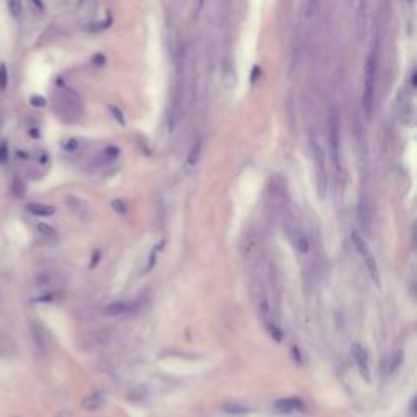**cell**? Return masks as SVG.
Listing matches in <instances>:
<instances>
[{
	"mask_svg": "<svg viewBox=\"0 0 417 417\" xmlns=\"http://www.w3.org/2000/svg\"><path fill=\"white\" fill-rule=\"evenodd\" d=\"M377 74H378V57H377V51L373 49L368 54L367 64H365V78H363V91H362V108L367 119H372L373 109H375Z\"/></svg>",
	"mask_w": 417,
	"mask_h": 417,
	"instance_id": "1",
	"label": "cell"
},
{
	"mask_svg": "<svg viewBox=\"0 0 417 417\" xmlns=\"http://www.w3.org/2000/svg\"><path fill=\"white\" fill-rule=\"evenodd\" d=\"M287 204V189L282 178L274 176L267 186V207L272 217L281 215Z\"/></svg>",
	"mask_w": 417,
	"mask_h": 417,
	"instance_id": "2",
	"label": "cell"
},
{
	"mask_svg": "<svg viewBox=\"0 0 417 417\" xmlns=\"http://www.w3.org/2000/svg\"><path fill=\"white\" fill-rule=\"evenodd\" d=\"M251 294H253L256 310H258L261 319L264 321V325L274 323L272 305H270V300H269V295H267V292H266L264 284H262L259 279H254L251 282Z\"/></svg>",
	"mask_w": 417,
	"mask_h": 417,
	"instance_id": "3",
	"label": "cell"
},
{
	"mask_svg": "<svg viewBox=\"0 0 417 417\" xmlns=\"http://www.w3.org/2000/svg\"><path fill=\"white\" fill-rule=\"evenodd\" d=\"M80 108H82L80 100L69 90H59V93L56 95V109L62 116V119L77 118L80 114Z\"/></svg>",
	"mask_w": 417,
	"mask_h": 417,
	"instance_id": "4",
	"label": "cell"
},
{
	"mask_svg": "<svg viewBox=\"0 0 417 417\" xmlns=\"http://www.w3.org/2000/svg\"><path fill=\"white\" fill-rule=\"evenodd\" d=\"M311 150H313V160L316 166V178H318V193L321 197L326 194L328 178H326V166H325V153L321 150L316 141H311Z\"/></svg>",
	"mask_w": 417,
	"mask_h": 417,
	"instance_id": "5",
	"label": "cell"
},
{
	"mask_svg": "<svg viewBox=\"0 0 417 417\" xmlns=\"http://www.w3.org/2000/svg\"><path fill=\"white\" fill-rule=\"evenodd\" d=\"M329 145H331V153H333V162L336 168H341V160H339V113L333 108L329 113Z\"/></svg>",
	"mask_w": 417,
	"mask_h": 417,
	"instance_id": "6",
	"label": "cell"
},
{
	"mask_svg": "<svg viewBox=\"0 0 417 417\" xmlns=\"http://www.w3.org/2000/svg\"><path fill=\"white\" fill-rule=\"evenodd\" d=\"M65 206L70 210V214L77 217L78 220H83V222L91 220V209L88 204H86V201L80 199L77 196H67L65 197Z\"/></svg>",
	"mask_w": 417,
	"mask_h": 417,
	"instance_id": "7",
	"label": "cell"
},
{
	"mask_svg": "<svg viewBox=\"0 0 417 417\" xmlns=\"http://www.w3.org/2000/svg\"><path fill=\"white\" fill-rule=\"evenodd\" d=\"M352 357L355 358V363L358 365V370H360V375L367 383L372 382L370 377V363H368V355L365 352V349L362 347V344L354 342L352 344Z\"/></svg>",
	"mask_w": 417,
	"mask_h": 417,
	"instance_id": "8",
	"label": "cell"
},
{
	"mask_svg": "<svg viewBox=\"0 0 417 417\" xmlns=\"http://www.w3.org/2000/svg\"><path fill=\"white\" fill-rule=\"evenodd\" d=\"M368 12H370V2L368 0H358L357 7V36L358 39H363L365 34H367V25H368Z\"/></svg>",
	"mask_w": 417,
	"mask_h": 417,
	"instance_id": "9",
	"label": "cell"
},
{
	"mask_svg": "<svg viewBox=\"0 0 417 417\" xmlns=\"http://www.w3.org/2000/svg\"><path fill=\"white\" fill-rule=\"evenodd\" d=\"M31 336H33V341L36 344V347L42 354V355H48L49 352V336H48V331L44 329L41 323L38 321H31Z\"/></svg>",
	"mask_w": 417,
	"mask_h": 417,
	"instance_id": "10",
	"label": "cell"
},
{
	"mask_svg": "<svg viewBox=\"0 0 417 417\" xmlns=\"http://www.w3.org/2000/svg\"><path fill=\"white\" fill-rule=\"evenodd\" d=\"M274 409L279 412H294L303 409V402L297 398H282L274 402Z\"/></svg>",
	"mask_w": 417,
	"mask_h": 417,
	"instance_id": "11",
	"label": "cell"
},
{
	"mask_svg": "<svg viewBox=\"0 0 417 417\" xmlns=\"http://www.w3.org/2000/svg\"><path fill=\"white\" fill-rule=\"evenodd\" d=\"M103 404H105V396L98 391L85 396L82 401V407L85 411H98L100 407H103Z\"/></svg>",
	"mask_w": 417,
	"mask_h": 417,
	"instance_id": "12",
	"label": "cell"
},
{
	"mask_svg": "<svg viewBox=\"0 0 417 417\" xmlns=\"http://www.w3.org/2000/svg\"><path fill=\"white\" fill-rule=\"evenodd\" d=\"M26 209L36 217H51V215H54V212H56V209L53 206H46V204H41V202H30L26 206Z\"/></svg>",
	"mask_w": 417,
	"mask_h": 417,
	"instance_id": "13",
	"label": "cell"
},
{
	"mask_svg": "<svg viewBox=\"0 0 417 417\" xmlns=\"http://www.w3.org/2000/svg\"><path fill=\"white\" fill-rule=\"evenodd\" d=\"M130 310V305L126 303V302H113L105 306L103 313L106 316H121V314L127 313Z\"/></svg>",
	"mask_w": 417,
	"mask_h": 417,
	"instance_id": "14",
	"label": "cell"
},
{
	"mask_svg": "<svg viewBox=\"0 0 417 417\" xmlns=\"http://www.w3.org/2000/svg\"><path fill=\"white\" fill-rule=\"evenodd\" d=\"M350 238H352V243H354V246H355V250L358 251V254L362 256V259L365 258V256L372 254V253H370V248H368V245H367V241H365V238H363L357 230H352V233H350Z\"/></svg>",
	"mask_w": 417,
	"mask_h": 417,
	"instance_id": "15",
	"label": "cell"
},
{
	"mask_svg": "<svg viewBox=\"0 0 417 417\" xmlns=\"http://www.w3.org/2000/svg\"><path fill=\"white\" fill-rule=\"evenodd\" d=\"M363 262H365V267H367V270H368V274H370V277H372L373 284L378 285V287H380V270H378V264H377L375 258H373V254L365 256V258H363Z\"/></svg>",
	"mask_w": 417,
	"mask_h": 417,
	"instance_id": "16",
	"label": "cell"
},
{
	"mask_svg": "<svg viewBox=\"0 0 417 417\" xmlns=\"http://www.w3.org/2000/svg\"><path fill=\"white\" fill-rule=\"evenodd\" d=\"M36 230H38L39 235L48 241H59V233H57L54 226H51L48 223H38L36 225Z\"/></svg>",
	"mask_w": 417,
	"mask_h": 417,
	"instance_id": "17",
	"label": "cell"
},
{
	"mask_svg": "<svg viewBox=\"0 0 417 417\" xmlns=\"http://www.w3.org/2000/svg\"><path fill=\"white\" fill-rule=\"evenodd\" d=\"M201 157H202V141L201 138H197V141L193 144L191 152H189V155H188V163L194 166V165L199 163Z\"/></svg>",
	"mask_w": 417,
	"mask_h": 417,
	"instance_id": "18",
	"label": "cell"
},
{
	"mask_svg": "<svg viewBox=\"0 0 417 417\" xmlns=\"http://www.w3.org/2000/svg\"><path fill=\"white\" fill-rule=\"evenodd\" d=\"M64 297L62 292L59 290H46L39 294L38 297L34 298V302H41V303H51V302H57V300H61Z\"/></svg>",
	"mask_w": 417,
	"mask_h": 417,
	"instance_id": "19",
	"label": "cell"
},
{
	"mask_svg": "<svg viewBox=\"0 0 417 417\" xmlns=\"http://www.w3.org/2000/svg\"><path fill=\"white\" fill-rule=\"evenodd\" d=\"M53 284H54V277H53V274H49V272H41V274H38L34 277V285L38 289L49 290V287Z\"/></svg>",
	"mask_w": 417,
	"mask_h": 417,
	"instance_id": "20",
	"label": "cell"
},
{
	"mask_svg": "<svg viewBox=\"0 0 417 417\" xmlns=\"http://www.w3.org/2000/svg\"><path fill=\"white\" fill-rule=\"evenodd\" d=\"M222 411L226 414H235V415H241L248 412V407L240 404V402H225L222 406Z\"/></svg>",
	"mask_w": 417,
	"mask_h": 417,
	"instance_id": "21",
	"label": "cell"
},
{
	"mask_svg": "<svg viewBox=\"0 0 417 417\" xmlns=\"http://www.w3.org/2000/svg\"><path fill=\"white\" fill-rule=\"evenodd\" d=\"M119 157V149L118 147H106L103 152H101V155H100V162L101 163H111L114 162L116 158Z\"/></svg>",
	"mask_w": 417,
	"mask_h": 417,
	"instance_id": "22",
	"label": "cell"
},
{
	"mask_svg": "<svg viewBox=\"0 0 417 417\" xmlns=\"http://www.w3.org/2000/svg\"><path fill=\"white\" fill-rule=\"evenodd\" d=\"M13 354V342L9 338H2L0 336V357L12 355Z\"/></svg>",
	"mask_w": 417,
	"mask_h": 417,
	"instance_id": "23",
	"label": "cell"
},
{
	"mask_svg": "<svg viewBox=\"0 0 417 417\" xmlns=\"http://www.w3.org/2000/svg\"><path fill=\"white\" fill-rule=\"evenodd\" d=\"M310 246H311L310 238L306 237V235H300L297 238V250H298L300 254H306V253H308L310 251Z\"/></svg>",
	"mask_w": 417,
	"mask_h": 417,
	"instance_id": "24",
	"label": "cell"
},
{
	"mask_svg": "<svg viewBox=\"0 0 417 417\" xmlns=\"http://www.w3.org/2000/svg\"><path fill=\"white\" fill-rule=\"evenodd\" d=\"M266 329H267L269 336H270V338H272L275 342H281V341H282L284 334H282L281 329L277 328V325H275V323H267V325H266Z\"/></svg>",
	"mask_w": 417,
	"mask_h": 417,
	"instance_id": "25",
	"label": "cell"
},
{
	"mask_svg": "<svg viewBox=\"0 0 417 417\" xmlns=\"http://www.w3.org/2000/svg\"><path fill=\"white\" fill-rule=\"evenodd\" d=\"M9 88V70L5 64H0V91Z\"/></svg>",
	"mask_w": 417,
	"mask_h": 417,
	"instance_id": "26",
	"label": "cell"
},
{
	"mask_svg": "<svg viewBox=\"0 0 417 417\" xmlns=\"http://www.w3.org/2000/svg\"><path fill=\"white\" fill-rule=\"evenodd\" d=\"M402 358H404V354H402L401 350H399V352L394 354L393 358H391V362H390V368H388V372H390V373H394V372H396V370L401 367Z\"/></svg>",
	"mask_w": 417,
	"mask_h": 417,
	"instance_id": "27",
	"label": "cell"
},
{
	"mask_svg": "<svg viewBox=\"0 0 417 417\" xmlns=\"http://www.w3.org/2000/svg\"><path fill=\"white\" fill-rule=\"evenodd\" d=\"M162 246H163V243H160V246H155V248L152 250L150 258H149V262H147V272H150V270L153 269V266H155L157 258H158V253H160V250H162Z\"/></svg>",
	"mask_w": 417,
	"mask_h": 417,
	"instance_id": "28",
	"label": "cell"
},
{
	"mask_svg": "<svg viewBox=\"0 0 417 417\" xmlns=\"http://www.w3.org/2000/svg\"><path fill=\"white\" fill-rule=\"evenodd\" d=\"M7 5L13 17H18L21 13V0H7Z\"/></svg>",
	"mask_w": 417,
	"mask_h": 417,
	"instance_id": "29",
	"label": "cell"
},
{
	"mask_svg": "<svg viewBox=\"0 0 417 417\" xmlns=\"http://www.w3.org/2000/svg\"><path fill=\"white\" fill-rule=\"evenodd\" d=\"M111 206H113V209H114L116 212H118L119 215H126V214H127V206H126V202L116 199V201L111 202Z\"/></svg>",
	"mask_w": 417,
	"mask_h": 417,
	"instance_id": "30",
	"label": "cell"
},
{
	"mask_svg": "<svg viewBox=\"0 0 417 417\" xmlns=\"http://www.w3.org/2000/svg\"><path fill=\"white\" fill-rule=\"evenodd\" d=\"M7 162H9V145L0 142V165H5Z\"/></svg>",
	"mask_w": 417,
	"mask_h": 417,
	"instance_id": "31",
	"label": "cell"
},
{
	"mask_svg": "<svg viewBox=\"0 0 417 417\" xmlns=\"http://www.w3.org/2000/svg\"><path fill=\"white\" fill-rule=\"evenodd\" d=\"M30 103H31V106H34V108H44V106L48 105V101H46V98L39 97V95H34V97L30 98Z\"/></svg>",
	"mask_w": 417,
	"mask_h": 417,
	"instance_id": "32",
	"label": "cell"
},
{
	"mask_svg": "<svg viewBox=\"0 0 417 417\" xmlns=\"http://www.w3.org/2000/svg\"><path fill=\"white\" fill-rule=\"evenodd\" d=\"M109 111H111V114L114 116V119L118 121L119 124H124L126 121H124V116H122V113H121V109L119 108H116V106H109Z\"/></svg>",
	"mask_w": 417,
	"mask_h": 417,
	"instance_id": "33",
	"label": "cell"
},
{
	"mask_svg": "<svg viewBox=\"0 0 417 417\" xmlns=\"http://www.w3.org/2000/svg\"><path fill=\"white\" fill-rule=\"evenodd\" d=\"M78 147V144H77V141H69L67 144L64 145V149L65 150H69V152H72V150H75Z\"/></svg>",
	"mask_w": 417,
	"mask_h": 417,
	"instance_id": "34",
	"label": "cell"
},
{
	"mask_svg": "<svg viewBox=\"0 0 417 417\" xmlns=\"http://www.w3.org/2000/svg\"><path fill=\"white\" fill-rule=\"evenodd\" d=\"M57 417H70V412L69 411H61L59 414H57Z\"/></svg>",
	"mask_w": 417,
	"mask_h": 417,
	"instance_id": "35",
	"label": "cell"
},
{
	"mask_svg": "<svg viewBox=\"0 0 417 417\" xmlns=\"http://www.w3.org/2000/svg\"><path fill=\"white\" fill-rule=\"evenodd\" d=\"M407 2H412V0H407Z\"/></svg>",
	"mask_w": 417,
	"mask_h": 417,
	"instance_id": "36",
	"label": "cell"
}]
</instances>
